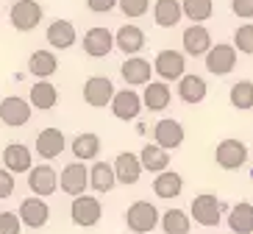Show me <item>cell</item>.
Instances as JSON below:
<instances>
[{
  "label": "cell",
  "mask_w": 253,
  "mask_h": 234,
  "mask_svg": "<svg viewBox=\"0 0 253 234\" xmlns=\"http://www.w3.org/2000/svg\"><path fill=\"white\" fill-rule=\"evenodd\" d=\"M20 220H23V226H31V229H42L47 223V218H50V206H47V201H42V198H25L23 204H20Z\"/></svg>",
  "instance_id": "cell-16"
},
{
  "label": "cell",
  "mask_w": 253,
  "mask_h": 234,
  "mask_svg": "<svg viewBox=\"0 0 253 234\" xmlns=\"http://www.w3.org/2000/svg\"><path fill=\"white\" fill-rule=\"evenodd\" d=\"M64 145H67V140H64V134H61L59 129H45V131H39L37 134V153L42 159L61 156Z\"/></svg>",
  "instance_id": "cell-22"
},
{
  "label": "cell",
  "mask_w": 253,
  "mask_h": 234,
  "mask_svg": "<svg viewBox=\"0 0 253 234\" xmlns=\"http://www.w3.org/2000/svg\"><path fill=\"white\" fill-rule=\"evenodd\" d=\"M189 215H192V220L201 223V226H217L220 218H223V201L217 195H211V192H201V195L192 198Z\"/></svg>",
  "instance_id": "cell-2"
},
{
  "label": "cell",
  "mask_w": 253,
  "mask_h": 234,
  "mask_svg": "<svg viewBox=\"0 0 253 234\" xmlns=\"http://www.w3.org/2000/svg\"><path fill=\"white\" fill-rule=\"evenodd\" d=\"M181 45H184V53L186 56H192V59H206V53L214 47V42H211V34H209L206 25H189V28L181 34Z\"/></svg>",
  "instance_id": "cell-4"
},
{
  "label": "cell",
  "mask_w": 253,
  "mask_h": 234,
  "mask_svg": "<svg viewBox=\"0 0 253 234\" xmlns=\"http://www.w3.org/2000/svg\"><path fill=\"white\" fill-rule=\"evenodd\" d=\"M31 162H34V156H31L28 145L23 142H11L3 148V165H6V170H11V173H31Z\"/></svg>",
  "instance_id": "cell-19"
},
{
  "label": "cell",
  "mask_w": 253,
  "mask_h": 234,
  "mask_svg": "<svg viewBox=\"0 0 253 234\" xmlns=\"http://www.w3.org/2000/svg\"><path fill=\"white\" fill-rule=\"evenodd\" d=\"M181 8H184L186 20H192L195 25H201L214 14V0H181Z\"/></svg>",
  "instance_id": "cell-33"
},
{
  "label": "cell",
  "mask_w": 253,
  "mask_h": 234,
  "mask_svg": "<svg viewBox=\"0 0 253 234\" xmlns=\"http://www.w3.org/2000/svg\"><path fill=\"white\" fill-rule=\"evenodd\" d=\"M156 70L150 64L148 59H142V56H131V59L123 61V67H120V76L128 87H148L150 84V76H153Z\"/></svg>",
  "instance_id": "cell-11"
},
{
  "label": "cell",
  "mask_w": 253,
  "mask_h": 234,
  "mask_svg": "<svg viewBox=\"0 0 253 234\" xmlns=\"http://www.w3.org/2000/svg\"><path fill=\"white\" fill-rule=\"evenodd\" d=\"M172 100V90L167 87V81H150L145 87V95H142V103L148 106L150 112H164Z\"/></svg>",
  "instance_id": "cell-25"
},
{
  "label": "cell",
  "mask_w": 253,
  "mask_h": 234,
  "mask_svg": "<svg viewBox=\"0 0 253 234\" xmlns=\"http://www.w3.org/2000/svg\"><path fill=\"white\" fill-rule=\"evenodd\" d=\"M0 120L17 129V126H25L31 120V100H23L17 95H8V98L0 100Z\"/></svg>",
  "instance_id": "cell-15"
},
{
  "label": "cell",
  "mask_w": 253,
  "mask_h": 234,
  "mask_svg": "<svg viewBox=\"0 0 253 234\" xmlns=\"http://www.w3.org/2000/svg\"><path fill=\"white\" fill-rule=\"evenodd\" d=\"M231 11L239 20H251L253 17V0H231Z\"/></svg>",
  "instance_id": "cell-40"
},
{
  "label": "cell",
  "mask_w": 253,
  "mask_h": 234,
  "mask_svg": "<svg viewBox=\"0 0 253 234\" xmlns=\"http://www.w3.org/2000/svg\"><path fill=\"white\" fill-rule=\"evenodd\" d=\"M61 192H67V195L78 198V195H86V187H89V167L84 165V162H73L61 170Z\"/></svg>",
  "instance_id": "cell-6"
},
{
  "label": "cell",
  "mask_w": 253,
  "mask_h": 234,
  "mask_svg": "<svg viewBox=\"0 0 253 234\" xmlns=\"http://www.w3.org/2000/svg\"><path fill=\"white\" fill-rule=\"evenodd\" d=\"M31 106L34 109H39V112H47V109H53L56 106V100H59V92H56V87H53L50 81H37L34 87H31Z\"/></svg>",
  "instance_id": "cell-31"
},
{
  "label": "cell",
  "mask_w": 253,
  "mask_h": 234,
  "mask_svg": "<svg viewBox=\"0 0 253 234\" xmlns=\"http://www.w3.org/2000/svg\"><path fill=\"white\" fill-rule=\"evenodd\" d=\"M228 100H231L234 109H239V112L253 109V81H237L228 92Z\"/></svg>",
  "instance_id": "cell-35"
},
{
  "label": "cell",
  "mask_w": 253,
  "mask_h": 234,
  "mask_svg": "<svg viewBox=\"0 0 253 234\" xmlns=\"http://www.w3.org/2000/svg\"><path fill=\"white\" fill-rule=\"evenodd\" d=\"M237 47L234 45H214L206 53V70L211 76H228L231 70L237 67Z\"/></svg>",
  "instance_id": "cell-9"
},
{
  "label": "cell",
  "mask_w": 253,
  "mask_h": 234,
  "mask_svg": "<svg viewBox=\"0 0 253 234\" xmlns=\"http://www.w3.org/2000/svg\"><path fill=\"white\" fill-rule=\"evenodd\" d=\"M8 17H11V25L17 31H34L42 20V6L37 0H17L8 11Z\"/></svg>",
  "instance_id": "cell-10"
},
{
  "label": "cell",
  "mask_w": 253,
  "mask_h": 234,
  "mask_svg": "<svg viewBox=\"0 0 253 234\" xmlns=\"http://www.w3.org/2000/svg\"><path fill=\"white\" fill-rule=\"evenodd\" d=\"M114 45V34L109 28H89L86 34H84V53L86 56H92V59H103V56H109L112 53Z\"/></svg>",
  "instance_id": "cell-14"
},
{
  "label": "cell",
  "mask_w": 253,
  "mask_h": 234,
  "mask_svg": "<svg viewBox=\"0 0 253 234\" xmlns=\"http://www.w3.org/2000/svg\"><path fill=\"white\" fill-rule=\"evenodd\" d=\"M23 232V220L17 212H0V234H20Z\"/></svg>",
  "instance_id": "cell-37"
},
{
  "label": "cell",
  "mask_w": 253,
  "mask_h": 234,
  "mask_svg": "<svg viewBox=\"0 0 253 234\" xmlns=\"http://www.w3.org/2000/svg\"><path fill=\"white\" fill-rule=\"evenodd\" d=\"M153 70L162 81H181L186 76V56L181 50H159L153 59Z\"/></svg>",
  "instance_id": "cell-3"
},
{
  "label": "cell",
  "mask_w": 253,
  "mask_h": 234,
  "mask_svg": "<svg viewBox=\"0 0 253 234\" xmlns=\"http://www.w3.org/2000/svg\"><path fill=\"white\" fill-rule=\"evenodd\" d=\"M86 6H89V11H95V14H106V11H112L114 6H120V0H86Z\"/></svg>",
  "instance_id": "cell-41"
},
{
  "label": "cell",
  "mask_w": 253,
  "mask_h": 234,
  "mask_svg": "<svg viewBox=\"0 0 253 234\" xmlns=\"http://www.w3.org/2000/svg\"><path fill=\"white\" fill-rule=\"evenodd\" d=\"M228 226L234 234H253V204L239 201L228 212Z\"/></svg>",
  "instance_id": "cell-28"
},
{
  "label": "cell",
  "mask_w": 253,
  "mask_h": 234,
  "mask_svg": "<svg viewBox=\"0 0 253 234\" xmlns=\"http://www.w3.org/2000/svg\"><path fill=\"white\" fill-rule=\"evenodd\" d=\"M153 140L164 151H175V148L184 145V126L178 120H172V117H164L153 126Z\"/></svg>",
  "instance_id": "cell-12"
},
{
  "label": "cell",
  "mask_w": 253,
  "mask_h": 234,
  "mask_svg": "<svg viewBox=\"0 0 253 234\" xmlns=\"http://www.w3.org/2000/svg\"><path fill=\"white\" fill-rule=\"evenodd\" d=\"M28 187L37 198H47L59 189V173L53 170L50 165H39V167H31L28 173Z\"/></svg>",
  "instance_id": "cell-13"
},
{
  "label": "cell",
  "mask_w": 253,
  "mask_h": 234,
  "mask_svg": "<svg viewBox=\"0 0 253 234\" xmlns=\"http://www.w3.org/2000/svg\"><path fill=\"white\" fill-rule=\"evenodd\" d=\"M142 159L139 156H134L131 151H123V153H117V159H114V173H117V182L120 184H136L139 182V176H142Z\"/></svg>",
  "instance_id": "cell-18"
},
{
  "label": "cell",
  "mask_w": 253,
  "mask_h": 234,
  "mask_svg": "<svg viewBox=\"0 0 253 234\" xmlns=\"http://www.w3.org/2000/svg\"><path fill=\"white\" fill-rule=\"evenodd\" d=\"M56 67H59V61H56V53H53V50H34V53H31L28 70L39 78V81L50 78L53 73H56Z\"/></svg>",
  "instance_id": "cell-29"
},
{
  "label": "cell",
  "mask_w": 253,
  "mask_h": 234,
  "mask_svg": "<svg viewBox=\"0 0 253 234\" xmlns=\"http://www.w3.org/2000/svg\"><path fill=\"white\" fill-rule=\"evenodd\" d=\"M214 162L223 170H237V167H242L248 162V145L242 140H234V137L223 140L214 151Z\"/></svg>",
  "instance_id": "cell-5"
},
{
  "label": "cell",
  "mask_w": 253,
  "mask_h": 234,
  "mask_svg": "<svg viewBox=\"0 0 253 234\" xmlns=\"http://www.w3.org/2000/svg\"><path fill=\"white\" fill-rule=\"evenodd\" d=\"M11 192H14V173L6 170V167H0V201L11 198Z\"/></svg>",
  "instance_id": "cell-39"
},
{
  "label": "cell",
  "mask_w": 253,
  "mask_h": 234,
  "mask_svg": "<svg viewBox=\"0 0 253 234\" xmlns=\"http://www.w3.org/2000/svg\"><path fill=\"white\" fill-rule=\"evenodd\" d=\"M181 189H184V179H181V173H175V170H164V173H159L156 179H153V192H156L159 198L172 201V198L181 195Z\"/></svg>",
  "instance_id": "cell-27"
},
{
  "label": "cell",
  "mask_w": 253,
  "mask_h": 234,
  "mask_svg": "<svg viewBox=\"0 0 253 234\" xmlns=\"http://www.w3.org/2000/svg\"><path fill=\"white\" fill-rule=\"evenodd\" d=\"M100 215H103V206H100V201L95 195H78L73 201V206H70L73 223L75 226H84V229L95 226L97 220H100Z\"/></svg>",
  "instance_id": "cell-8"
},
{
  "label": "cell",
  "mask_w": 253,
  "mask_h": 234,
  "mask_svg": "<svg viewBox=\"0 0 253 234\" xmlns=\"http://www.w3.org/2000/svg\"><path fill=\"white\" fill-rule=\"evenodd\" d=\"M234 47H237L239 53L253 56V23H245L234 31Z\"/></svg>",
  "instance_id": "cell-36"
},
{
  "label": "cell",
  "mask_w": 253,
  "mask_h": 234,
  "mask_svg": "<svg viewBox=\"0 0 253 234\" xmlns=\"http://www.w3.org/2000/svg\"><path fill=\"white\" fill-rule=\"evenodd\" d=\"M189 215H186L184 209H167L162 215V229H164V234H189Z\"/></svg>",
  "instance_id": "cell-34"
},
{
  "label": "cell",
  "mask_w": 253,
  "mask_h": 234,
  "mask_svg": "<svg viewBox=\"0 0 253 234\" xmlns=\"http://www.w3.org/2000/svg\"><path fill=\"white\" fill-rule=\"evenodd\" d=\"M184 17V8H181V0H156L153 3V20H156L159 28H175Z\"/></svg>",
  "instance_id": "cell-23"
},
{
  "label": "cell",
  "mask_w": 253,
  "mask_h": 234,
  "mask_svg": "<svg viewBox=\"0 0 253 234\" xmlns=\"http://www.w3.org/2000/svg\"><path fill=\"white\" fill-rule=\"evenodd\" d=\"M126 223L134 234H148L162 223V218H159V209L150 201H134L126 212Z\"/></svg>",
  "instance_id": "cell-1"
},
{
  "label": "cell",
  "mask_w": 253,
  "mask_h": 234,
  "mask_svg": "<svg viewBox=\"0 0 253 234\" xmlns=\"http://www.w3.org/2000/svg\"><path fill=\"white\" fill-rule=\"evenodd\" d=\"M100 153V137L92 134V131H84L73 140V156L78 162H86V159H95Z\"/></svg>",
  "instance_id": "cell-32"
},
{
  "label": "cell",
  "mask_w": 253,
  "mask_h": 234,
  "mask_svg": "<svg viewBox=\"0 0 253 234\" xmlns=\"http://www.w3.org/2000/svg\"><path fill=\"white\" fill-rule=\"evenodd\" d=\"M142 98L136 95L134 90H120L117 95H114V100H112V112H114V117L117 120H136L139 117V112H142Z\"/></svg>",
  "instance_id": "cell-17"
},
{
  "label": "cell",
  "mask_w": 253,
  "mask_h": 234,
  "mask_svg": "<svg viewBox=\"0 0 253 234\" xmlns=\"http://www.w3.org/2000/svg\"><path fill=\"white\" fill-rule=\"evenodd\" d=\"M170 151H164V148H159L156 142H150V145H145L142 148V153H139V159H142V167L145 170H150V173H164L167 167H170V156H167Z\"/></svg>",
  "instance_id": "cell-30"
},
{
  "label": "cell",
  "mask_w": 253,
  "mask_h": 234,
  "mask_svg": "<svg viewBox=\"0 0 253 234\" xmlns=\"http://www.w3.org/2000/svg\"><path fill=\"white\" fill-rule=\"evenodd\" d=\"M114 184H117V173H114V165L109 162H95L89 167V187L95 192H112Z\"/></svg>",
  "instance_id": "cell-26"
},
{
  "label": "cell",
  "mask_w": 253,
  "mask_h": 234,
  "mask_svg": "<svg viewBox=\"0 0 253 234\" xmlns=\"http://www.w3.org/2000/svg\"><path fill=\"white\" fill-rule=\"evenodd\" d=\"M120 8H123V14L131 17V20H136V17L148 14L150 8V0H120Z\"/></svg>",
  "instance_id": "cell-38"
},
{
  "label": "cell",
  "mask_w": 253,
  "mask_h": 234,
  "mask_svg": "<svg viewBox=\"0 0 253 234\" xmlns=\"http://www.w3.org/2000/svg\"><path fill=\"white\" fill-rule=\"evenodd\" d=\"M206 92H209L206 81H203L201 76H195V73H186V76L178 81V98L184 100V103H189V106L203 103Z\"/></svg>",
  "instance_id": "cell-24"
},
{
  "label": "cell",
  "mask_w": 253,
  "mask_h": 234,
  "mask_svg": "<svg viewBox=\"0 0 253 234\" xmlns=\"http://www.w3.org/2000/svg\"><path fill=\"white\" fill-rule=\"evenodd\" d=\"M114 45L131 59V56H136V53L145 47V31H142L139 25H131V23L123 25V28L114 34Z\"/></svg>",
  "instance_id": "cell-20"
},
{
  "label": "cell",
  "mask_w": 253,
  "mask_h": 234,
  "mask_svg": "<svg viewBox=\"0 0 253 234\" xmlns=\"http://www.w3.org/2000/svg\"><path fill=\"white\" fill-rule=\"evenodd\" d=\"M114 84L109 81L106 76H92L84 81V100L95 109H103V106H112L114 100Z\"/></svg>",
  "instance_id": "cell-7"
},
{
  "label": "cell",
  "mask_w": 253,
  "mask_h": 234,
  "mask_svg": "<svg viewBox=\"0 0 253 234\" xmlns=\"http://www.w3.org/2000/svg\"><path fill=\"white\" fill-rule=\"evenodd\" d=\"M47 45H53L56 50H67V47L75 45V25L70 23V20H53L50 25H47Z\"/></svg>",
  "instance_id": "cell-21"
}]
</instances>
